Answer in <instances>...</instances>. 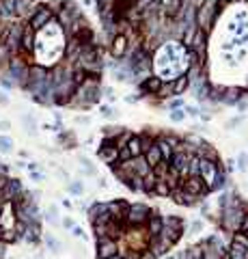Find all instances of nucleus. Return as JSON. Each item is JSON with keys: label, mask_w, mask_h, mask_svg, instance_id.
Instances as JSON below:
<instances>
[{"label": "nucleus", "mask_w": 248, "mask_h": 259, "mask_svg": "<svg viewBox=\"0 0 248 259\" xmlns=\"http://www.w3.org/2000/svg\"><path fill=\"white\" fill-rule=\"evenodd\" d=\"M82 5H84V7H93L95 3H93V0H82Z\"/></svg>", "instance_id": "nucleus-38"}, {"label": "nucleus", "mask_w": 248, "mask_h": 259, "mask_svg": "<svg viewBox=\"0 0 248 259\" xmlns=\"http://www.w3.org/2000/svg\"><path fill=\"white\" fill-rule=\"evenodd\" d=\"M141 182H143V190L145 192H153V188H156V182H158V177H156V173H153V169L147 173V175L141 177Z\"/></svg>", "instance_id": "nucleus-16"}, {"label": "nucleus", "mask_w": 248, "mask_h": 259, "mask_svg": "<svg viewBox=\"0 0 248 259\" xmlns=\"http://www.w3.org/2000/svg\"><path fill=\"white\" fill-rule=\"evenodd\" d=\"M24 190L22 188V182L18 177H7V182L5 186L0 188V203H7V201H13L18 197V194Z\"/></svg>", "instance_id": "nucleus-5"}, {"label": "nucleus", "mask_w": 248, "mask_h": 259, "mask_svg": "<svg viewBox=\"0 0 248 259\" xmlns=\"http://www.w3.org/2000/svg\"><path fill=\"white\" fill-rule=\"evenodd\" d=\"M181 188H184L186 192H190L192 197H199V199H203L205 194H209V188L203 184V179L199 175H190L188 179H184V182H181Z\"/></svg>", "instance_id": "nucleus-4"}, {"label": "nucleus", "mask_w": 248, "mask_h": 259, "mask_svg": "<svg viewBox=\"0 0 248 259\" xmlns=\"http://www.w3.org/2000/svg\"><path fill=\"white\" fill-rule=\"evenodd\" d=\"M246 158H248V154H246Z\"/></svg>", "instance_id": "nucleus-42"}, {"label": "nucleus", "mask_w": 248, "mask_h": 259, "mask_svg": "<svg viewBox=\"0 0 248 259\" xmlns=\"http://www.w3.org/2000/svg\"><path fill=\"white\" fill-rule=\"evenodd\" d=\"M160 89H162V78H158V76L145 78V82L141 84V91L143 93H149V95H158Z\"/></svg>", "instance_id": "nucleus-10"}, {"label": "nucleus", "mask_w": 248, "mask_h": 259, "mask_svg": "<svg viewBox=\"0 0 248 259\" xmlns=\"http://www.w3.org/2000/svg\"><path fill=\"white\" fill-rule=\"evenodd\" d=\"M74 225H76V222L71 220V218H63V227H65V229H71Z\"/></svg>", "instance_id": "nucleus-33"}, {"label": "nucleus", "mask_w": 248, "mask_h": 259, "mask_svg": "<svg viewBox=\"0 0 248 259\" xmlns=\"http://www.w3.org/2000/svg\"><path fill=\"white\" fill-rule=\"evenodd\" d=\"M0 22H3V20H0Z\"/></svg>", "instance_id": "nucleus-43"}, {"label": "nucleus", "mask_w": 248, "mask_h": 259, "mask_svg": "<svg viewBox=\"0 0 248 259\" xmlns=\"http://www.w3.org/2000/svg\"><path fill=\"white\" fill-rule=\"evenodd\" d=\"M54 20V13L48 9V5H37L35 7V11L31 13V18H28V26L33 28V31H41V28H46L50 22Z\"/></svg>", "instance_id": "nucleus-1"}, {"label": "nucleus", "mask_w": 248, "mask_h": 259, "mask_svg": "<svg viewBox=\"0 0 248 259\" xmlns=\"http://www.w3.org/2000/svg\"><path fill=\"white\" fill-rule=\"evenodd\" d=\"M16 222H18V216H16V207H13L11 201L0 203V229H13Z\"/></svg>", "instance_id": "nucleus-6"}, {"label": "nucleus", "mask_w": 248, "mask_h": 259, "mask_svg": "<svg viewBox=\"0 0 248 259\" xmlns=\"http://www.w3.org/2000/svg\"><path fill=\"white\" fill-rule=\"evenodd\" d=\"M22 123H24L26 132L31 134V136L37 134V121H35V119L31 117V114H22Z\"/></svg>", "instance_id": "nucleus-19"}, {"label": "nucleus", "mask_w": 248, "mask_h": 259, "mask_svg": "<svg viewBox=\"0 0 248 259\" xmlns=\"http://www.w3.org/2000/svg\"><path fill=\"white\" fill-rule=\"evenodd\" d=\"M69 192L76 194V197H78V194H82L84 192V184L82 182H71L69 184Z\"/></svg>", "instance_id": "nucleus-23"}, {"label": "nucleus", "mask_w": 248, "mask_h": 259, "mask_svg": "<svg viewBox=\"0 0 248 259\" xmlns=\"http://www.w3.org/2000/svg\"><path fill=\"white\" fill-rule=\"evenodd\" d=\"M101 114H104V117H112V114H116V112H112L110 106H101Z\"/></svg>", "instance_id": "nucleus-29"}, {"label": "nucleus", "mask_w": 248, "mask_h": 259, "mask_svg": "<svg viewBox=\"0 0 248 259\" xmlns=\"http://www.w3.org/2000/svg\"><path fill=\"white\" fill-rule=\"evenodd\" d=\"M108 259H123V255H121V253H116V255H112V257H108Z\"/></svg>", "instance_id": "nucleus-40"}, {"label": "nucleus", "mask_w": 248, "mask_h": 259, "mask_svg": "<svg viewBox=\"0 0 248 259\" xmlns=\"http://www.w3.org/2000/svg\"><path fill=\"white\" fill-rule=\"evenodd\" d=\"M188 112H190V114H199V110H196L194 106H190V108H188Z\"/></svg>", "instance_id": "nucleus-39"}, {"label": "nucleus", "mask_w": 248, "mask_h": 259, "mask_svg": "<svg viewBox=\"0 0 248 259\" xmlns=\"http://www.w3.org/2000/svg\"><path fill=\"white\" fill-rule=\"evenodd\" d=\"M136 99H138L136 95H128V97H126V102H128V104H132V102H136Z\"/></svg>", "instance_id": "nucleus-36"}, {"label": "nucleus", "mask_w": 248, "mask_h": 259, "mask_svg": "<svg viewBox=\"0 0 248 259\" xmlns=\"http://www.w3.org/2000/svg\"><path fill=\"white\" fill-rule=\"evenodd\" d=\"M171 108H173V110H175V108H186L184 99H173V102H171Z\"/></svg>", "instance_id": "nucleus-30"}, {"label": "nucleus", "mask_w": 248, "mask_h": 259, "mask_svg": "<svg viewBox=\"0 0 248 259\" xmlns=\"http://www.w3.org/2000/svg\"><path fill=\"white\" fill-rule=\"evenodd\" d=\"M237 167H239V171H246V169H248V158H246V154H242V156H239V160H237Z\"/></svg>", "instance_id": "nucleus-25"}, {"label": "nucleus", "mask_w": 248, "mask_h": 259, "mask_svg": "<svg viewBox=\"0 0 248 259\" xmlns=\"http://www.w3.org/2000/svg\"><path fill=\"white\" fill-rule=\"evenodd\" d=\"M41 240L46 242V246H48L50 253H61L63 246H61V242H58L52 233H41Z\"/></svg>", "instance_id": "nucleus-15"}, {"label": "nucleus", "mask_w": 248, "mask_h": 259, "mask_svg": "<svg viewBox=\"0 0 248 259\" xmlns=\"http://www.w3.org/2000/svg\"><path fill=\"white\" fill-rule=\"evenodd\" d=\"M126 147H128V151L132 154V158H136V156H143V149H141V136H132L130 134V139H128V143H126Z\"/></svg>", "instance_id": "nucleus-14"}, {"label": "nucleus", "mask_w": 248, "mask_h": 259, "mask_svg": "<svg viewBox=\"0 0 248 259\" xmlns=\"http://www.w3.org/2000/svg\"><path fill=\"white\" fill-rule=\"evenodd\" d=\"M95 5H97V9L101 11V16H104V13H108L114 7V0H95Z\"/></svg>", "instance_id": "nucleus-22"}, {"label": "nucleus", "mask_w": 248, "mask_h": 259, "mask_svg": "<svg viewBox=\"0 0 248 259\" xmlns=\"http://www.w3.org/2000/svg\"><path fill=\"white\" fill-rule=\"evenodd\" d=\"M97 184H99V188H106V179H104V177H99Z\"/></svg>", "instance_id": "nucleus-37"}, {"label": "nucleus", "mask_w": 248, "mask_h": 259, "mask_svg": "<svg viewBox=\"0 0 248 259\" xmlns=\"http://www.w3.org/2000/svg\"><path fill=\"white\" fill-rule=\"evenodd\" d=\"M0 130H5V132H7V130H11V123H9V121H0Z\"/></svg>", "instance_id": "nucleus-35"}, {"label": "nucleus", "mask_w": 248, "mask_h": 259, "mask_svg": "<svg viewBox=\"0 0 248 259\" xmlns=\"http://www.w3.org/2000/svg\"><path fill=\"white\" fill-rule=\"evenodd\" d=\"M231 257L233 259H248V240H246V235H235L233 237Z\"/></svg>", "instance_id": "nucleus-8"}, {"label": "nucleus", "mask_w": 248, "mask_h": 259, "mask_svg": "<svg viewBox=\"0 0 248 259\" xmlns=\"http://www.w3.org/2000/svg\"><path fill=\"white\" fill-rule=\"evenodd\" d=\"M138 259H158V257H156V253H153V250H143V253L138 255Z\"/></svg>", "instance_id": "nucleus-27"}, {"label": "nucleus", "mask_w": 248, "mask_h": 259, "mask_svg": "<svg viewBox=\"0 0 248 259\" xmlns=\"http://www.w3.org/2000/svg\"><path fill=\"white\" fill-rule=\"evenodd\" d=\"M145 160H147V164H149V167L153 169V167H156V164H160V162H162V154H160V147L156 145V143H153V145L147 149V151H145Z\"/></svg>", "instance_id": "nucleus-11"}, {"label": "nucleus", "mask_w": 248, "mask_h": 259, "mask_svg": "<svg viewBox=\"0 0 248 259\" xmlns=\"http://www.w3.org/2000/svg\"><path fill=\"white\" fill-rule=\"evenodd\" d=\"M171 82H173V93L175 95H179V93H184L188 86H190V78H188V74H181Z\"/></svg>", "instance_id": "nucleus-13"}, {"label": "nucleus", "mask_w": 248, "mask_h": 259, "mask_svg": "<svg viewBox=\"0 0 248 259\" xmlns=\"http://www.w3.org/2000/svg\"><path fill=\"white\" fill-rule=\"evenodd\" d=\"M242 123V117H235V119H229V123H227V127H233V125H239Z\"/></svg>", "instance_id": "nucleus-32"}, {"label": "nucleus", "mask_w": 248, "mask_h": 259, "mask_svg": "<svg viewBox=\"0 0 248 259\" xmlns=\"http://www.w3.org/2000/svg\"><path fill=\"white\" fill-rule=\"evenodd\" d=\"M13 147H16V143H13L11 136L0 134V154H11Z\"/></svg>", "instance_id": "nucleus-18"}, {"label": "nucleus", "mask_w": 248, "mask_h": 259, "mask_svg": "<svg viewBox=\"0 0 248 259\" xmlns=\"http://www.w3.org/2000/svg\"><path fill=\"white\" fill-rule=\"evenodd\" d=\"M149 216H151V212H149V207H147V205L136 203V205H130V207H128L126 220H128V225L138 227V225H145Z\"/></svg>", "instance_id": "nucleus-3"}, {"label": "nucleus", "mask_w": 248, "mask_h": 259, "mask_svg": "<svg viewBox=\"0 0 248 259\" xmlns=\"http://www.w3.org/2000/svg\"><path fill=\"white\" fill-rule=\"evenodd\" d=\"M145 225H147L149 235H151V237H158V235H160V231H162V218H160V216H156V214H151L149 218H147V222H145Z\"/></svg>", "instance_id": "nucleus-12"}, {"label": "nucleus", "mask_w": 248, "mask_h": 259, "mask_svg": "<svg viewBox=\"0 0 248 259\" xmlns=\"http://www.w3.org/2000/svg\"><path fill=\"white\" fill-rule=\"evenodd\" d=\"M244 235H246V240H248V229H246V231H244Z\"/></svg>", "instance_id": "nucleus-41"}, {"label": "nucleus", "mask_w": 248, "mask_h": 259, "mask_svg": "<svg viewBox=\"0 0 248 259\" xmlns=\"http://www.w3.org/2000/svg\"><path fill=\"white\" fill-rule=\"evenodd\" d=\"M110 52H112L114 59H123V56H126V52H128V37L126 35H114Z\"/></svg>", "instance_id": "nucleus-9"}, {"label": "nucleus", "mask_w": 248, "mask_h": 259, "mask_svg": "<svg viewBox=\"0 0 248 259\" xmlns=\"http://www.w3.org/2000/svg\"><path fill=\"white\" fill-rule=\"evenodd\" d=\"M119 253V246H116V242L110 240V237H101L97 240V259H108Z\"/></svg>", "instance_id": "nucleus-7"}, {"label": "nucleus", "mask_w": 248, "mask_h": 259, "mask_svg": "<svg viewBox=\"0 0 248 259\" xmlns=\"http://www.w3.org/2000/svg\"><path fill=\"white\" fill-rule=\"evenodd\" d=\"M9 104V95H7V91L0 89V106H7Z\"/></svg>", "instance_id": "nucleus-28"}, {"label": "nucleus", "mask_w": 248, "mask_h": 259, "mask_svg": "<svg viewBox=\"0 0 248 259\" xmlns=\"http://www.w3.org/2000/svg\"><path fill=\"white\" fill-rule=\"evenodd\" d=\"M11 56H13L11 50L7 48L5 43H0V71H5V69H7V65H9Z\"/></svg>", "instance_id": "nucleus-17"}, {"label": "nucleus", "mask_w": 248, "mask_h": 259, "mask_svg": "<svg viewBox=\"0 0 248 259\" xmlns=\"http://www.w3.org/2000/svg\"><path fill=\"white\" fill-rule=\"evenodd\" d=\"M153 192L160 194V197H169V194H171L173 190L169 188V184H166V179H158V182H156V188H153Z\"/></svg>", "instance_id": "nucleus-20"}, {"label": "nucleus", "mask_w": 248, "mask_h": 259, "mask_svg": "<svg viewBox=\"0 0 248 259\" xmlns=\"http://www.w3.org/2000/svg\"><path fill=\"white\" fill-rule=\"evenodd\" d=\"M216 13H218V5L214 0H205V3L199 7V11H196V24H199L203 31H209Z\"/></svg>", "instance_id": "nucleus-2"}, {"label": "nucleus", "mask_w": 248, "mask_h": 259, "mask_svg": "<svg viewBox=\"0 0 248 259\" xmlns=\"http://www.w3.org/2000/svg\"><path fill=\"white\" fill-rule=\"evenodd\" d=\"M171 121L173 123H181V121L186 119V112H184V108H175V110H171Z\"/></svg>", "instance_id": "nucleus-21"}, {"label": "nucleus", "mask_w": 248, "mask_h": 259, "mask_svg": "<svg viewBox=\"0 0 248 259\" xmlns=\"http://www.w3.org/2000/svg\"><path fill=\"white\" fill-rule=\"evenodd\" d=\"M190 231H192V233L203 231V220H194V222H192V227H190Z\"/></svg>", "instance_id": "nucleus-26"}, {"label": "nucleus", "mask_w": 248, "mask_h": 259, "mask_svg": "<svg viewBox=\"0 0 248 259\" xmlns=\"http://www.w3.org/2000/svg\"><path fill=\"white\" fill-rule=\"evenodd\" d=\"M76 123L86 125V123H91V119H89V117H76Z\"/></svg>", "instance_id": "nucleus-34"}, {"label": "nucleus", "mask_w": 248, "mask_h": 259, "mask_svg": "<svg viewBox=\"0 0 248 259\" xmlns=\"http://www.w3.org/2000/svg\"><path fill=\"white\" fill-rule=\"evenodd\" d=\"M31 179H35V182H43V173L33 171V173H31Z\"/></svg>", "instance_id": "nucleus-31"}, {"label": "nucleus", "mask_w": 248, "mask_h": 259, "mask_svg": "<svg viewBox=\"0 0 248 259\" xmlns=\"http://www.w3.org/2000/svg\"><path fill=\"white\" fill-rule=\"evenodd\" d=\"M71 235H74V237H80V240H86V233H84V229H82V227H78V225H74V227H71Z\"/></svg>", "instance_id": "nucleus-24"}]
</instances>
